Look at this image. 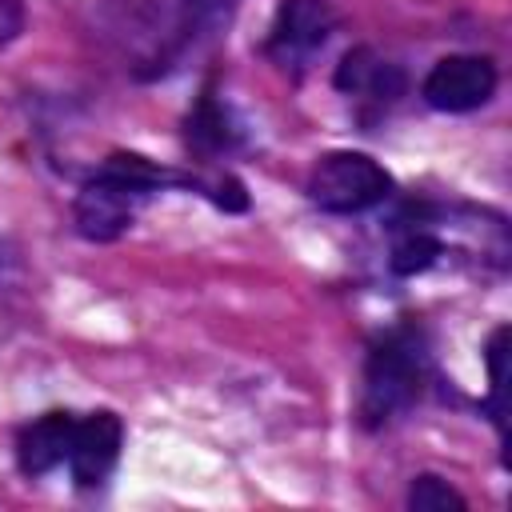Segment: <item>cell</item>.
<instances>
[{
    "label": "cell",
    "mask_w": 512,
    "mask_h": 512,
    "mask_svg": "<svg viewBox=\"0 0 512 512\" xmlns=\"http://www.w3.org/2000/svg\"><path fill=\"white\" fill-rule=\"evenodd\" d=\"M72 428H76V416H68V412H44L40 420L24 424L20 436H16L20 472L24 476H44L56 464H64L68 448H72Z\"/></svg>",
    "instance_id": "obj_6"
},
{
    "label": "cell",
    "mask_w": 512,
    "mask_h": 512,
    "mask_svg": "<svg viewBox=\"0 0 512 512\" xmlns=\"http://www.w3.org/2000/svg\"><path fill=\"white\" fill-rule=\"evenodd\" d=\"M420 92L440 112H476L496 92V68L484 56H444L428 68Z\"/></svg>",
    "instance_id": "obj_3"
},
{
    "label": "cell",
    "mask_w": 512,
    "mask_h": 512,
    "mask_svg": "<svg viewBox=\"0 0 512 512\" xmlns=\"http://www.w3.org/2000/svg\"><path fill=\"white\" fill-rule=\"evenodd\" d=\"M408 508H412V512H448V508H468V500H464L448 480L424 472V476H416L412 488H408Z\"/></svg>",
    "instance_id": "obj_10"
},
{
    "label": "cell",
    "mask_w": 512,
    "mask_h": 512,
    "mask_svg": "<svg viewBox=\"0 0 512 512\" xmlns=\"http://www.w3.org/2000/svg\"><path fill=\"white\" fill-rule=\"evenodd\" d=\"M508 328H496L492 340H488V412L496 420V432L500 440H508Z\"/></svg>",
    "instance_id": "obj_8"
},
{
    "label": "cell",
    "mask_w": 512,
    "mask_h": 512,
    "mask_svg": "<svg viewBox=\"0 0 512 512\" xmlns=\"http://www.w3.org/2000/svg\"><path fill=\"white\" fill-rule=\"evenodd\" d=\"M332 28H336V12L328 0H280L268 52L276 64L300 68L328 44Z\"/></svg>",
    "instance_id": "obj_4"
},
{
    "label": "cell",
    "mask_w": 512,
    "mask_h": 512,
    "mask_svg": "<svg viewBox=\"0 0 512 512\" xmlns=\"http://www.w3.org/2000/svg\"><path fill=\"white\" fill-rule=\"evenodd\" d=\"M232 8H236V0H184V8H180V44H196V40L216 36L228 24Z\"/></svg>",
    "instance_id": "obj_9"
},
{
    "label": "cell",
    "mask_w": 512,
    "mask_h": 512,
    "mask_svg": "<svg viewBox=\"0 0 512 512\" xmlns=\"http://www.w3.org/2000/svg\"><path fill=\"white\" fill-rule=\"evenodd\" d=\"M120 444H124V424L116 412L100 408V412H88L84 420H76L72 428V448H68V468L76 476L80 488H92L100 484L116 456H120Z\"/></svg>",
    "instance_id": "obj_5"
},
{
    "label": "cell",
    "mask_w": 512,
    "mask_h": 512,
    "mask_svg": "<svg viewBox=\"0 0 512 512\" xmlns=\"http://www.w3.org/2000/svg\"><path fill=\"white\" fill-rule=\"evenodd\" d=\"M424 360L408 332L384 336L368 360H364V384H360V420L368 428H384L396 416H404L420 396Z\"/></svg>",
    "instance_id": "obj_1"
},
{
    "label": "cell",
    "mask_w": 512,
    "mask_h": 512,
    "mask_svg": "<svg viewBox=\"0 0 512 512\" xmlns=\"http://www.w3.org/2000/svg\"><path fill=\"white\" fill-rule=\"evenodd\" d=\"M24 24H28L24 4H20V0H0V48L12 44V40L24 32Z\"/></svg>",
    "instance_id": "obj_11"
},
{
    "label": "cell",
    "mask_w": 512,
    "mask_h": 512,
    "mask_svg": "<svg viewBox=\"0 0 512 512\" xmlns=\"http://www.w3.org/2000/svg\"><path fill=\"white\" fill-rule=\"evenodd\" d=\"M336 88L348 96H368V100L388 104L404 92V72L380 60L372 48H352L336 68Z\"/></svg>",
    "instance_id": "obj_7"
},
{
    "label": "cell",
    "mask_w": 512,
    "mask_h": 512,
    "mask_svg": "<svg viewBox=\"0 0 512 512\" xmlns=\"http://www.w3.org/2000/svg\"><path fill=\"white\" fill-rule=\"evenodd\" d=\"M392 192V176L368 152H328L308 176V200L324 212H364Z\"/></svg>",
    "instance_id": "obj_2"
}]
</instances>
